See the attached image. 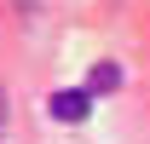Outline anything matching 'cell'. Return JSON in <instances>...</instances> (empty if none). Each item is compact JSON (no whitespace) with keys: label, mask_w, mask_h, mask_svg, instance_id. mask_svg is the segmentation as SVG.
I'll list each match as a JSON object with an SVG mask.
<instances>
[{"label":"cell","mask_w":150,"mask_h":144,"mask_svg":"<svg viewBox=\"0 0 150 144\" xmlns=\"http://www.w3.org/2000/svg\"><path fill=\"white\" fill-rule=\"evenodd\" d=\"M52 115L58 121H87L93 115V92L81 87V92H52Z\"/></svg>","instance_id":"obj_1"},{"label":"cell","mask_w":150,"mask_h":144,"mask_svg":"<svg viewBox=\"0 0 150 144\" xmlns=\"http://www.w3.org/2000/svg\"><path fill=\"white\" fill-rule=\"evenodd\" d=\"M115 87H121V64H98L87 81V92H115Z\"/></svg>","instance_id":"obj_2"},{"label":"cell","mask_w":150,"mask_h":144,"mask_svg":"<svg viewBox=\"0 0 150 144\" xmlns=\"http://www.w3.org/2000/svg\"><path fill=\"white\" fill-rule=\"evenodd\" d=\"M0 144H6V92H0Z\"/></svg>","instance_id":"obj_3"}]
</instances>
